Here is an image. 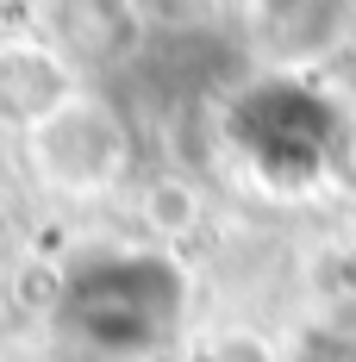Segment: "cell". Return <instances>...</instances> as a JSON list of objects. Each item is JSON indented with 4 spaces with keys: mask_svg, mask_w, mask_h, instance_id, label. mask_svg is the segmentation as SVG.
Returning a JSON list of instances; mask_svg holds the SVG:
<instances>
[{
    "mask_svg": "<svg viewBox=\"0 0 356 362\" xmlns=\"http://www.w3.org/2000/svg\"><path fill=\"white\" fill-rule=\"evenodd\" d=\"M331 175L344 181V187H356V125H350V138L338 144V156H331Z\"/></svg>",
    "mask_w": 356,
    "mask_h": 362,
    "instance_id": "cell-2",
    "label": "cell"
},
{
    "mask_svg": "<svg viewBox=\"0 0 356 362\" xmlns=\"http://www.w3.org/2000/svg\"><path fill=\"white\" fill-rule=\"evenodd\" d=\"M63 100V69L44 50H6L0 57V112L6 119H50Z\"/></svg>",
    "mask_w": 356,
    "mask_h": 362,
    "instance_id": "cell-1",
    "label": "cell"
}]
</instances>
